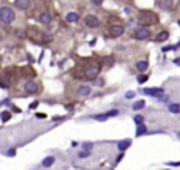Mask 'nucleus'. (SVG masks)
<instances>
[{"instance_id": "6", "label": "nucleus", "mask_w": 180, "mask_h": 170, "mask_svg": "<svg viewBox=\"0 0 180 170\" xmlns=\"http://www.w3.org/2000/svg\"><path fill=\"white\" fill-rule=\"evenodd\" d=\"M139 19L144 22V25H152L155 22V16L152 13H141L139 14Z\"/></svg>"}, {"instance_id": "39", "label": "nucleus", "mask_w": 180, "mask_h": 170, "mask_svg": "<svg viewBox=\"0 0 180 170\" xmlns=\"http://www.w3.org/2000/svg\"><path fill=\"white\" fill-rule=\"evenodd\" d=\"M179 25H180V21H179Z\"/></svg>"}, {"instance_id": "17", "label": "nucleus", "mask_w": 180, "mask_h": 170, "mask_svg": "<svg viewBox=\"0 0 180 170\" xmlns=\"http://www.w3.org/2000/svg\"><path fill=\"white\" fill-rule=\"evenodd\" d=\"M167 109H169L171 114H180V106H179V104H169Z\"/></svg>"}, {"instance_id": "18", "label": "nucleus", "mask_w": 180, "mask_h": 170, "mask_svg": "<svg viewBox=\"0 0 180 170\" xmlns=\"http://www.w3.org/2000/svg\"><path fill=\"white\" fill-rule=\"evenodd\" d=\"M54 161H56V159H54V156H49V157H46V159L43 161V167H51V165L54 164Z\"/></svg>"}, {"instance_id": "31", "label": "nucleus", "mask_w": 180, "mask_h": 170, "mask_svg": "<svg viewBox=\"0 0 180 170\" xmlns=\"http://www.w3.org/2000/svg\"><path fill=\"white\" fill-rule=\"evenodd\" d=\"M167 165H172V167H180V162H166Z\"/></svg>"}, {"instance_id": "10", "label": "nucleus", "mask_w": 180, "mask_h": 170, "mask_svg": "<svg viewBox=\"0 0 180 170\" xmlns=\"http://www.w3.org/2000/svg\"><path fill=\"white\" fill-rule=\"evenodd\" d=\"M77 93H79L81 96H87L92 93V88L89 87V85H81L79 88H77Z\"/></svg>"}, {"instance_id": "15", "label": "nucleus", "mask_w": 180, "mask_h": 170, "mask_svg": "<svg viewBox=\"0 0 180 170\" xmlns=\"http://www.w3.org/2000/svg\"><path fill=\"white\" fill-rule=\"evenodd\" d=\"M167 38H169V33H167V32H160L158 35H156V41H158V42L166 41Z\"/></svg>"}, {"instance_id": "5", "label": "nucleus", "mask_w": 180, "mask_h": 170, "mask_svg": "<svg viewBox=\"0 0 180 170\" xmlns=\"http://www.w3.org/2000/svg\"><path fill=\"white\" fill-rule=\"evenodd\" d=\"M24 90L27 91V93H30V95L37 93L38 91V84L35 82V80H27V82L24 84Z\"/></svg>"}, {"instance_id": "16", "label": "nucleus", "mask_w": 180, "mask_h": 170, "mask_svg": "<svg viewBox=\"0 0 180 170\" xmlns=\"http://www.w3.org/2000/svg\"><path fill=\"white\" fill-rule=\"evenodd\" d=\"M130 145H131V140H122V142H119V145H117V146H119L120 151H125Z\"/></svg>"}, {"instance_id": "21", "label": "nucleus", "mask_w": 180, "mask_h": 170, "mask_svg": "<svg viewBox=\"0 0 180 170\" xmlns=\"http://www.w3.org/2000/svg\"><path fill=\"white\" fill-rule=\"evenodd\" d=\"M144 106H146V102H144V101H136L134 104H133V109H134V110H141V109H144Z\"/></svg>"}, {"instance_id": "7", "label": "nucleus", "mask_w": 180, "mask_h": 170, "mask_svg": "<svg viewBox=\"0 0 180 170\" xmlns=\"http://www.w3.org/2000/svg\"><path fill=\"white\" fill-rule=\"evenodd\" d=\"M38 21L43 25H49L51 21H52V16L49 14V11H43V13H40V16H38Z\"/></svg>"}, {"instance_id": "29", "label": "nucleus", "mask_w": 180, "mask_h": 170, "mask_svg": "<svg viewBox=\"0 0 180 170\" xmlns=\"http://www.w3.org/2000/svg\"><path fill=\"white\" fill-rule=\"evenodd\" d=\"M16 35H18V38H24L25 32H22V30H16Z\"/></svg>"}, {"instance_id": "35", "label": "nucleus", "mask_w": 180, "mask_h": 170, "mask_svg": "<svg viewBox=\"0 0 180 170\" xmlns=\"http://www.w3.org/2000/svg\"><path fill=\"white\" fill-rule=\"evenodd\" d=\"M84 148L85 150H90V148H92V144H84Z\"/></svg>"}, {"instance_id": "3", "label": "nucleus", "mask_w": 180, "mask_h": 170, "mask_svg": "<svg viewBox=\"0 0 180 170\" xmlns=\"http://www.w3.org/2000/svg\"><path fill=\"white\" fill-rule=\"evenodd\" d=\"M100 74V68L98 66H89L87 69H85V74L84 77L87 80H93V79H96V76Z\"/></svg>"}, {"instance_id": "20", "label": "nucleus", "mask_w": 180, "mask_h": 170, "mask_svg": "<svg viewBox=\"0 0 180 170\" xmlns=\"http://www.w3.org/2000/svg\"><path fill=\"white\" fill-rule=\"evenodd\" d=\"M0 118H2L3 123H6L11 118V112H2V114H0Z\"/></svg>"}, {"instance_id": "13", "label": "nucleus", "mask_w": 180, "mask_h": 170, "mask_svg": "<svg viewBox=\"0 0 180 170\" xmlns=\"http://www.w3.org/2000/svg\"><path fill=\"white\" fill-rule=\"evenodd\" d=\"M136 68H138V71H146V69L148 68V63H147V60H141V61H138L136 63Z\"/></svg>"}, {"instance_id": "8", "label": "nucleus", "mask_w": 180, "mask_h": 170, "mask_svg": "<svg viewBox=\"0 0 180 170\" xmlns=\"http://www.w3.org/2000/svg\"><path fill=\"white\" fill-rule=\"evenodd\" d=\"M109 35H111V38H119L123 35V27L122 25H112L111 29H109Z\"/></svg>"}, {"instance_id": "1", "label": "nucleus", "mask_w": 180, "mask_h": 170, "mask_svg": "<svg viewBox=\"0 0 180 170\" xmlns=\"http://www.w3.org/2000/svg\"><path fill=\"white\" fill-rule=\"evenodd\" d=\"M14 17H16V14H14V11L8 8V6H2L0 8V21L5 22V24H11V22L14 21Z\"/></svg>"}, {"instance_id": "28", "label": "nucleus", "mask_w": 180, "mask_h": 170, "mask_svg": "<svg viewBox=\"0 0 180 170\" xmlns=\"http://www.w3.org/2000/svg\"><path fill=\"white\" fill-rule=\"evenodd\" d=\"M147 79H148L147 76H139V77H138V82H139V84H144Z\"/></svg>"}, {"instance_id": "12", "label": "nucleus", "mask_w": 180, "mask_h": 170, "mask_svg": "<svg viewBox=\"0 0 180 170\" xmlns=\"http://www.w3.org/2000/svg\"><path fill=\"white\" fill-rule=\"evenodd\" d=\"M77 21H79V14L77 13H68L66 14V22L73 24V22H77Z\"/></svg>"}, {"instance_id": "32", "label": "nucleus", "mask_w": 180, "mask_h": 170, "mask_svg": "<svg viewBox=\"0 0 180 170\" xmlns=\"http://www.w3.org/2000/svg\"><path fill=\"white\" fill-rule=\"evenodd\" d=\"M125 96H127V98H128V99H131V98H134V91H128V93H127V95H125Z\"/></svg>"}, {"instance_id": "14", "label": "nucleus", "mask_w": 180, "mask_h": 170, "mask_svg": "<svg viewBox=\"0 0 180 170\" xmlns=\"http://www.w3.org/2000/svg\"><path fill=\"white\" fill-rule=\"evenodd\" d=\"M158 5L161 6L163 10H169L172 6V0H158Z\"/></svg>"}, {"instance_id": "27", "label": "nucleus", "mask_w": 180, "mask_h": 170, "mask_svg": "<svg viewBox=\"0 0 180 170\" xmlns=\"http://www.w3.org/2000/svg\"><path fill=\"white\" fill-rule=\"evenodd\" d=\"M115 115H119V110H115V109L108 112V117H115Z\"/></svg>"}, {"instance_id": "36", "label": "nucleus", "mask_w": 180, "mask_h": 170, "mask_svg": "<svg viewBox=\"0 0 180 170\" xmlns=\"http://www.w3.org/2000/svg\"><path fill=\"white\" fill-rule=\"evenodd\" d=\"M14 154H16V151H14V150H10V151H8V156H14Z\"/></svg>"}, {"instance_id": "30", "label": "nucleus", "mask_w": 180, "mask_h": 170, "mask_svg": "<svg viewBox=\"0 0 180 170\" xmlns=\"http://www.w3.org/2000/svg\"><path fill=\"white\" fill-rule=\"evenodd\" d=\"M89 154H90L89 150H87V151H81V153H79V157H87Z\"/></svg>"}, {"instance_id": "22", "label": "nucleus", "mask_w": 180, "mask_h": 170, "mask_svg": "<svg viewBox=\"0 0 180 170\" xmlns=\"http://www.w3.org/2000/svg\"><path fill=\"white\" fill-rule=\"evenodd\" d=\"M104 65H106V66H112V65H114V59H112V57H106V59H104Z\"/></svg>"}, {"instance_id": "23", "label": "nucleus", "mask_w": 180, "mask_h": 170, "mask_svg": "<svg viewBox=\"0 0 180 170\" xmlns=\"http://www.w3.org/2000/svg\"><path fill=\"white\" fill-rule=\"evenodd\" d=\"M41 36H43V38H41V41H43V42H48V41L52 40V36H51V35H48V33H43Z\"/></svg>"}, {"instance_id": "24", "label": "nucleus", "mask_w": 180, "mask_h": 170, "mask_svg": "<svg viewBox=\"0 0 180 170\" xmlns=\"http://www.w3.org/2000/svg\"><path fill=\"white\" fill-rule=\"evenodd\" d=\"M93 118H95V120H100V121H104V120H108L109 117H108V114H104V115H95Z\"/></svg>"}, {"instance_id": "9", "label": "nucleus", "mask_w": 180, "mask_h": 170, "mask_svg": "<svg viewBox=\"0 0 180 170\" xmlns=\"http://www.w3.org/2000/svg\"><path fill=\"white\" fill-rule=\"evenodd\" d=\"M134 36H136V40H146V38L150 36V32H148V29H146V27H141V29L136 30Z\"/></svg>"}, {"instance_id": "4", "label": "nucleus", "mask_w": 180, "mask_h": 170, "mask_svg": "<svg viewBox=\"0 0 180 170\" xmlns=\"http://www.w3.org/2000/svg\"><path fill=\"white\" fill-rule=\"evenodd\" d=\"M84 22H85V25H87V27H90V29H95V27L100 25L98 17L93 16V14H87V16L84 17Z\"/></svg>"}, {"instance_id": "38", "label": "nucleus", "mask_w": 180, "mask_h": 170, "mask_svg": "<svg viewBox=\"0 0 180 170\" xmlns=\"http://www.w3.org/2000/svg\"><path fill=\"white\" fill-rule=\"evenodd\" d=\"M179 139H180V134H179Z\"/></svg>"}, {"instance_id": "34", "label": "nucleus", "mask_w": 180, "mask_h": 170, "mask_svg": "<svg viewBox=\"0 0 180 170\" xmlns=\"http://www.w3.org/2000/svg\"><path fill=\"white\" fill-rule=\"evenodd\" d=\"M0 87H2V88H8V84L3 82V80H0Z\"/></svg>"}, {"instance_id": "26", "label": "nucleus", "mask_w": 180, "mask_h": 170, "mask_svg": "<svg viewBox=\"0 0 180 170\" xmlns=\"http://www.w3.org/2000/svg\"><path fill=\"white\" fill-rule=\"evenodd\" d=\"M169 51H175V46H166V47H163V52H169Z\"/></svg>"}, {"instance_id": "37", "label": "nucleus", "mask_w": 180, "mask_h": 170, "mask_svg": "<svg viewBox=\"0 0 180 170\" xmlns=\"http://www.w3.org/2000/svg\"><path fill=\"white\" fill-rule=\"evenodd\" d=\"M174 63L177 65V66H180V57H179V59H175V60H174Z\"/></svg>"}, {"instance_id": "2", "label": "nucleus", "mask_w": 180, "mask_h": 170, "mask_svg": "<svg viewBox=\"0 0 180 170\" xmlns=\"http://www.w3.org/2000/svg\"><path fill=\"white\" fill-rule=\"evenodd\" d=\"M144 95H150V96H155V98H158L160 101H164V90L163 88H144L142 90Z\"/></svg>"}, {"instance_id": "33", "label": "nucleus", "mask_w": 180, "mask_h": 170, "mask_svg": "<svg viewBox=\"0 0 180 170\" xmlns=\"http://www.w3.org/2000/svg\"><path fill=\"white\" fill-rule=\"evenodd\" d=\"M90 2H92L93 5H101V3H103V0H90Z\"/></svg>"}, {"instance_id": "25", "label": "nucleus", "mask_w": 180, "mask_h": 170, "mask_svg": "<svg viewBox=\"0 0 180 170\" xmlns=\"http://www.w3.org/2000/svg\"><path fill=\"white\" fill-rule=\"evenodd\" d=\"M134 121H136V125H141V123H144V117H142V115H136Z\"/></svg>"}, {"instance_id": "11", "label": "nucleus", "mask_w": 180, "mask_h": 170, "mask_svg": "<svg viewBox=\"0 0 180 170\" xmlns=\"http://www.w3.org/2000/svg\"><path fill=\"white\" fill-rule=\"evenodd\" d=\"M16 6H18L19 10L30 8V0H16Z\"/></svg>"}, {"instance_id": "19", "label": "nucleus", "mask_w": 180, "mask_h": 170, "mask_svg": "<svg viewBox=\"0 0 180 170\" xmlns=\"http://www.w3.org/2000/svg\"><path fill=\"white\" fill-rule=\"evenodd\" d=\"M146 126H144V123H141V125H138V131H136V136H142V134H146Z\"/></svg>"}]
</instances>
